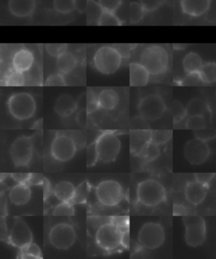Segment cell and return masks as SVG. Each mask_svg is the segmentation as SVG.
<instances>
[{
  "label": "cell",
  "mask_w": 216,
  "mask_h": 259,
  "mask_svg": "<svg viewBox=\"0 0 216 259\" xmlns=\"http://www.w3.org/2000/svg\"><path fill=\"white\" fill-rule=\"evenodd\" d=\"M122 232L112 221L100 226L96 233V241L105 251H114L122 245Z\"/></svg>",
  "instance_id": "cell-6"
},
{
  "label": "cell",
  "mask_w": 216,
  "mask_h": 259,
  "mask_svg": "<svg viewBox=\"0 0 216 259\" xmlns=\"http://www.w3.org/2000/svg\"><path fill=\"white\" fill-rule=\"evenodd\" d=\"M186 111H187L188 117L204 116L208 112V107L203 100L194 98L188 102L186 107Z\"/></svg>",
  "instance_id": "cell-28"
},
{
  "label": "cell",
  "mask_w": 216,
  "mask_h": 259,
  "mask_svg": "<svg viewBox=\"0 0 216 259\" xmlns=\"http://www.w3.org/2000/svg\"><path fill=\"white\" fill-rule=\"evenodd\" d=\"M165 238L164 228L156 222H148L143 225L138 236L140 246L148 250L160 247L164 243Z\"/></svg>",
  "instance_id": "cell-7"
},
{
  "label": "cell",
  "mask_w": 216,
  "mask_h": 259,
  "mask_svg": "<svg viewBox=\"0 0 216 259\" xmlns=\"http://www.w3.org/2000/svg\"><path fill=\"white\" fill-rule=\"evenodd\" d=\"M88 2H89V0H74L75 10H76L79 13H85L87 6H88Z\"/></svg>",
  "instance_id": "cell-55"
},
{
  "label": "cell",
  "mask_w": 216,
  "mask_h": 259,
  "mask_svg": "<svg viewBox=\"0 0 216 259\" xmlns=\"http://www.w3.org/2000/svg\"><path fill=\"white\" fill-rule=\"evenodd\" d=\"M32 232L28 225L21 218H16L14 222L9 241L13 246L21 249L32 242Z\"/></svg>",
  "instance_id": "cell-15"
},
{
  "label": "cell",
  "mask_w": 216,
  "mask_h": 259,
  "mask_svg": "<svg viewBox=\"0 0 216 259\" xmlns=\"http://www.w3.org/2000/svg\"><path fill=\"white\" fill-rule=\"evenodd\" d=\"M122 25V21L114 12L107 11H103L98 22L100 26H120Z\"/></svg>",
  "instance_id": "cell-33"
},
{
  "label": "cell",
  "mask_w": 216,
  "mask_h": 259,
  "mask_svg": "<svg viewBox=\"0 0 216 259\" xmlns=\"http://www.w3.org/2000/svg\"><path fill=\"white\" fill-rule=\"evenodd\" d=\"M138 108L143 118L152 122L162 117L166 110V106L160 95L150 94L140 100Z\"/></svg>",
  "instance_id": "cell-9"
},
{
  "label": "cell",
  "mask_w": 216,
  "mask_h": 259,
  "mask_svg": "<svg viewBox=\"0 0 216 259\" xmlns=\"http://www.w3.org/2000/svg\"><path fill=\"white\" fill-rule=\"evenodd\" d=\"M67 49H68V45L65 44H49L46 45L48 54L55 58H59L61 54L65 53Z\"/></svg>",
  "instance_id": "cell-45"
},
{
  "label": "cell",
  "mask_w": 216,
  "mask_h": 259,
  "mask_svg": "<svg viewBox=\"0 0 216 259\" xmlns=\"http://www.w3.org/2000/svg\"><path fill=\"white\" fill-rule=\"evenodd\" d=\"M31 173H12L11 178L17 183H28Z\"/></svg>",
  "instance_id": "cell-52"
},
{
  "label": "cell",
  "mask_w": 216,
  "mask_h": 259,
  "mask_svg": "<svg viewBox=\"0 0 216 259\" xmlns=\"http://www.w3.org/2000/svg\"><path fill=\"white\" fill-rule=\"evenodd\" d=\"M99 160V155L97 151V143L93 142L87 149V167H92L97 164Z\"/></svg>",
  "instance_id": "cell-41"
},
{
  "label": "cell",
  "mask_w": 216,
  "mask_h": 259,
  "mask_svg": "<svg viewBox=\"0 0 216 259\" xmlns=\"http://www.w3.org/2000/svg\"><path fill=\"white\" fill-rule=\"evenodd\" d=\"M78 60L71 52L66 51L57 58L56 65L58 70L61 74H67L71 73L76 68Z\"/></svg>",
  "instance_id": "cell-25"
},
{
  "label": "cell",
  "mask_w": 216,
  "mask_h": 259,
  "mask_svg": "<svg viewBox=\"0 0 216 259\" xmlns=\"http://www.w3.org/2000/svg\"><path fill=\"white\" fill-rule=\"evenodd\" d=\"M89 183H87V181L80 183L75 189L74 197L71 203L73 204L87 203L88 194H89Z\"/></svg>",
  "instance_id": "cell-34"
},
{
  "label": "cell",
  "mask_w": 216,
  "mask_h": 259,
  "mask_svg": "<svg viewBox=\"0 0 216 259\" xmlns=\"http://www.w3.org/2000/svg\"><path fill=\"white\" fill-rule=\"evenodd\" d=\"M194 176H195L196 181L208 185L209 183H210V181L214 177V174H213V173H196Z\"/></svg>",
  "instance_id": "cell-53"
},
{
  "label": "cell",
  "mask_w": 216,
  "mask_h": 259,
  "mask_svg": "<svg viewBox=\"0 0 216 259\" xmlns=\"http://www.w3.org/2000/svg\"><path fill=\"white\" fill-rule=\"evenodd\" d=\"M0 202H1V203H1V214L5 217V213H6V202H7L6 198H5V196L2 195Z\"/></svg>",
  "instance_id": "cell-61"
},
{
  "label": "cell",
  "mask_w": 216,
  "mask_h": 259,
  "mask_svg": "<svg viewBox=\"0 0 216 259\" xmlns=\"http://www.w3.org/2000/svg\"><path fill=\"white\" fill-rule=\"evenodd\" d=\"M210 0H181L183 14L191 17H200L209 10Z\"/></svg>",
  "instance_id": "cell-18"
},
{
  "label": "cell",
  "mask_w": 216,
  "mask_h": 259,
  "mask_svg": "<svg viewBox=\"0 0 216 259\" xmlns=\"http://www.w3.org/2000/svg\"><path fill=\"white\" fill-rule=\"evenodd\" d=\"M102 12H103V9L101 7L98 2H96L94 0H89L87 11H85L87 23L89 25L96 24L98 26V22Z\"/></svg>",
  "instance_id": "cell-30"
},
{
  "label": "cell",
  "mask_w": 216,
  "mask_h": 259,
  "mask_svg": "<svg viewBox=\"0 0 216 259\" xmlns=\"http://www.w3.org/2000/svg\"><path fill=\"white\" fill-rule=\"evenodd\" d=\"M44 198L46 199L47 197L49 198L50 193H51V185L49 183V181L47 180L46 178H44Z\"/></svg>",
  "instance_id": "cell-59"
},
{
  "label": "cell",
  "mask_w": 216,
  "mask_h": 259,
  "mask_svg": "<svg viewBox=\"0 0 216 259\" xmlns=\"http://www.w3.org/2000/svg\"><path fill=\"white\" fill-rule=\"evenodd\" d=\"M87 110H80L77 115L76 120L80 126H84L87 122Z\"/></svg>",
  "instance_id": "cell-57"
},
{
  "label": "cell",
  "mask_w": 216,
  "mask_h": 259,
  "mask_svg": "<svg viewBox=\"0 0 216 259\" xmlns=\"http://www.w3.org/2000/svg\"><path fill=\"white\" fill-rule=\"evenodd\" d=\"M44 178L41 174H37V173H31V178L29 180V185H40L41 183H44Z\"/></svg>",
  "instance_id": "cell-56"
},
{
  "label": "cell",
  "mask_w": 216,
  "mask_h": 259,
  "mask_svg": "<svg viewBox=\"0 0 216 259\" xmlns=\"http://www.w3.org/2000/svg\"><path fill=\"white\" fill-rule=\"evenodd\" d=\"M77 108L79 110H87L88 105V94L87 92H83L79 95L78 99L76 100Z\"/></svg>",
  "instance_id": "cell-54"
},
{
  "label": "cell",
  "mask_w": 216,
  "mask_h": 259,
  "mask_svg": "<svg viewBox=\"0 0 216 259\" xmlns=\"http://www.w3.org/2000/svg\"><path fill=\"white\" fill-rule=\"evenodd\" d=\"M145 12L146 11L140 2H131L129 6L130 23H140L145 17Z\"/></svg>",
  "instance_id": "cell-32"
},
{
  "label": "cell",
  "mask_w": 216,
  "mask_h": 259,
  "mask_svg": "<svg viewBox=\"0 0 216 259\" xmlns=\"http://www.w3.org/2000/svg\"><path fill=\"white\" fill-rule=\"evenodd\" d=\"M46 87H66L67 82L64 79V74L59 73H54L49 75L45 81Z\"/></svg>",
  "instance_id": "cell-43"
},
{
  "label": "cell",
  "mask_w": 216,
  "mask_h": 259,
  "mask_svg": "<svg viewBox=\"0 0 216 259\" xmlns=\"http://www.w3.org/2000/svg\"><path fill=\"white\" fill-rule=\"evenodd\" d=\"M11 203L16 205H25L28 203L31 197V190L27 183H18L14 186L9 193Z\"/></svg>",
  "instance_id": "cell-22"
},
{
  "label": "cell",
  "mask_w": 216,
  "mask_h": 259,
  "mask_svg": "<svg viewBox=\"0 0 216 259\" xmlns=\"http://www.w3.org/2000/svg\"><path fill=\"white\" fill-rule=\"evenodd\" d=\"M103 11L116 12L121 7L122 0H97Z\"/></svg>",
  "instance_id": "cell-46"
},
{
  "label": "cell",
  "mask_w": 216,
  "mask_h": 259,
  "mask_svg": "<svg viewBox=\"0 0 216 259\" xmlns=\"http://www.w3.org/2000/svg\"><path fill=\"white\" fill-rule=\"evenodd\" d=\"M3 84L7 87H23L26 84V76L12 68L4 77Z\"/></svg>",
  "instance_id": "cell-29"
},
{
  "label": "cell",
  "mask_w": 216,
  "mask_h": 259,
  "mask_svg": "<svg viewBox=\"0 0 216 259\" xmlns=\"http://www.w3.org/2000/svg\"><path fill=\"white\" fill-rule=\"evenodd\" d=\"M35 8L36 0H9V11L18 18H26L31 16Z\"/></svg>",
  "instance_id": "cell-19"
},
{
  "label": "cell",
  "mask_w": 216,
  "mask_h": 259,
  "mask_svg": "<svg viewBox=\"0 0 216 259\" xmlns=\"http://www.w3.org/2000/svg\"><path fill=\"white\" fill-rule=\"evenodd\" d=\"M183 221L186 228V243L193 247L201 246L206 238V223L203 217L187 213L183 216Z\"/></svg>",
  "instance_id": "cell-5"
},
{
  "label": "cell",
  "mask_w": 216,
  "mask_h": 259,
  "mask_svg": "<svg viewBox=\"0 0 216 259\" xmlns=\"http://www.w3.org/2000/svg\"><path fill=\"white\" fill-rule=\"evenodd\" d=\"M166 198L164 186L155 179H146L137 187L138 201L143 205L155 207L163 203Z\"/></svg>",
  "instance_id": "cell-3"
},
{
  "label": "cell",
  "mask_w": 216,
  "mask_h": 259,
  "mask_svg": "<svg viewBox=\"0 0 216 259\" xmlns=\"http://www.w3.org/2000/svg\"><path fill=\"white\" fill-rule=\"evenodd\" d=\"M187 210L186 208L183 207V205H178V204H175L173 207V214L177 216H183L187 214Z\"/></svg>",
  "instance_id": "cell-58"
},
{
  "label": "cell",
  "mask_w": 216,
  "mask_h": 259,
  "mask_svg": "<svg viewBox=\"0 0 216 259\" xmlns=\"http://www.w3.org/2000/svg\"><path fill=\"white\" fill-rule=\"evenodd\" d=\"M208 191V185L198 181H193L186 186V199L193 205H198L204 200Z\"/></svg>",
  "instance_id": "cell-16"
},
{
  "label": "cell",
  "mask_w": 216,
  "mask_h": 259,
  "mask_svg": "<svg viewBox=\"0 0 216 259\" xmlns=\"http://www.w3.org/2000/svg\"><path fill=\"white\" fill-rule=\"evenodd\" d=\"M34 145L31 136H21L11 145V157L14 165L18 167L26 166L33 155Z\"/></svg>",
  "instance_id": "cell-10"
},
{
  "label": "cell",
  "mask_w": 216,
  "mask_h": 259,
  "mask_svg": "<svg viewBox=\"0 0 216 259\" xmlns=\"http://www.w3.org/2000/svg\"><path fill=\"white\" fill-rule=\"evenodd\" d=\"M150 72L140 63H131L129 65V79L131 87H145L150 80Z\"/></svg>",
  "instance_id": "cell-20"
},
{
  "label": "cell",
  "mask_w": 216,
  "mask_h": 259,
  "mask_svg": "<svg viewBox=\"0 0 216 259\" xmlns=\"http://www.w3.org/2000/svg\"><path fill=\"white\" fill-rule=\"evenodd\" d=\"M96 196L99 203L108 207H113L122 201L123 189L117 181H103L97 185Z\"/></svg>",
  "instance_id": "cell-12"
},
{
  "label": "cell",
  "mask_w": 216,
  "mask_h": 259,
  "mask_svg": "<svg viewBox=\"0 0 216 259\" xmlns=\"http://www.w3.org/2000/svg\"><path fill=\"white\" fill-rule=\"evenodd\" d=\"M193 132H194L196 138H198L200 140H205V141L213 140L216 135L215 131H213V130H208V128H206V127L205 128H203V130H194Z\"/></svg>",
  "instance_id": "cell-49"
},
{
  "label": "cell",
  "mask_w": 216,
  "mask_h": 259,
  "mask_svg": "<svg viewBox=\"0 0 216 259\" xmlns=\"http://www.w3.org/2000/svg\"><path fill=\"white\" fill-rule=\"evenodd\" d=\"M21 251V257L26 258H40L41 257V250L36 244L31 242L23 248L20 249Z\"/></svg>",
  "instance_id": "cell-40"
},
{
  "label": "cell",
  "mask_w": 216,
  "mask_h": 259,
  "mask_svg": "<svg viewBox=\"0 0 216 259\" xmlns=\"http://www.w3.org/2000/svg\"><path fill=\"white\" fill-rule=\"evenodd\" d=\"M171 112H172L173 120L175 123L180 122L187 116L186 107H183V104L178 101L173 102L172 106H171Z\"/></svg>",
  "instance_id": "cell-42"
},
{
  "label": "cell",
  "mask_w": 216,
  "mask_h": 259,
  "mask_svg": "<svg viewBox=\"0 0 216 259\" xmlns=\"http://www.w3.org/2000/svg\"><path fill=\"white\" fill-rule=\"evenodd\" d=\"M140 63L146 68L153 76L165 74L169 64V55L163 47L151 45L143 50L140 54Z\"/></svg>",
  "instance_id": "cell-1"
},
{
  "label": "cell",
  "mask_w": 216,
  "mask_h": 259,
  "mask_svg": "<svg viewBox=\"0 0 216 259\" xmlns=\"http://www.w3.org/2000/svg\"><path fill=\"white\" fill-rule=\"evenodd\" d=\"M210 154L208 143L205 140L195 138L189 140L184 148V155L192 165H200L205 162Z\"/></svg>",
  "instance_id": "cell-14"
},
{
  "label": "cell",
  "mask_w": 216,
  "mask_h": 259,
  "mask_svg": "<svg viewBox=\"0 0 216 259\" xmlns=\"http://www.w3.org/2000/svg\"><path fill=\"white\" fill-rule=\"evenodd\" d=\"M122 246H124L126 248L129 246V231L122 234Z\"/></svg>",
  "instance_id": "cell-60"
},
{
  "label": "cell",
  "mask_w": 216,
  "mask_h": 259,
  "mask_svg": "<svg viewBox=\"0 0 216 259\" xmlns=\"http://www.w3.org/2000/svg\"><path fill=\"white\" fill-rule=\"evenodd\" d=\"M165 0H140V3L146 12H153L162 6Z\"/></svg>",
  "instance_id": "cell-47"
},
{
  "label": "cell",
  "mask_w": 216,
  "mask_h": 259,
  "mask_svg": "<svg viewBox=\"0 0 216 259\" xmlns=\"http://www.w3.org/2000/svg\"><path fill=\"white\" fill-rule=\"evenodd\" d=\"M181 84L183 87H198L204 84L201 79L199 73H191L187 74L184 78L181 80Z\"/></svg>",
  "instance_id": "cell-44"
},
{
  "label": "cell",
  "mask_w": 216,
  "mask_h": 259,
  "mask_svg": "<svg viewBox=\"0 0 216 259\" xmlns=\"http://www.w3.org/2000/svg\"><path fill=\"white\" fill-rule=\"evenodd\" d=\"M151 140V131L149 130H133L131 134V150L136 155L143 154L146 145Z\"/></svg>",
  "instance_id": "cell-23"
},
{
  "label": "cell",
  "mask_w": 216,
  "mask_h": 259,
  "mask_svg": "<svg viewBox=\"0 0 216 259\" xmlns=\"http://www.w3.org/2000/svg\"><path fill=\"white\" fill-rule=\"evenodd\" d=\"M54 8L58 13L68 15L75 10L74 0H54Z\"/></svg>",
  "instance_id": "cell-35"
},
{
  "label": "cell",
  "mask_w": 216,
  "mask_h": 259,
  "mask_svg": "<svg viewBox=\"0 0 216 259\" xmlns=\"http://www.w3.org/2000/svg\"><path fill=\"white\" fill-rule=\"evenodd\" d=\"M112 221L116 226L120 229L122 234L129 231V219L127 216H118V217H112Z\"/></svg>",
  "instance_id": "cell-48"
},
{
  "label": "cell",
  "mask_w": 216,
  "mask_h": 259,
  "mask_svg": "<svg viewBox=\"0 0 216 259\" xmlns=\"http://www.w3.org/2000/svg\"><path fill=\"white\" fill-rule=\"evenodd\" d=\"M206 120L204 116H192L188 117V119L186 121L185 127L188 130H203L205 128Z\"/></svg>",
  "instance_id": "cell-37"
},
{
  "label": "cell",
  "mask_w": 216,
  "mask_h": 259,
  "mask_svg": "<svg viewBox=\"0 0 216 259\" xmlns=\"http://www.w3.org/2000/svg\"><path fill=\"white\" fill-rule=\"evenodd\" d=\"M87 94H88V105H87V111L88 113H92L100 108L98 100H97V97L95 96L94 93L91 90Z\"/></svg>",
  "instance_id": "cell-50"
},
{
  "label": "cell",
  "mask_w": 216,
  "mask_h": 259,
  "mask_svg": "<svg viewBox=\"0 0 216 259\" xmlns=\"http://www.w3.org/2000/svg\"><path fill=\"white\" fill-rule=\"evenodd\" d=\"M203 64L201 57L195 52H189L183 59V68L186 74L198 73Z\"/></svg>",
  "instance_id": "cell-27"
},
{
  "label": "cell",
  "mask_w": 216,
  "mask_h": 259,
  "mask_svg": "<svg viewBox=\"0 0 216 259\" xmlns=\"http://www.w3.org/2000/svg\"><path fill=\"white\" fill-rule=\"evenodd\" d=\"M33 54L27 49H19L11 59L12 68L21 73H26L32 68L34 64Z\"/></svg>",
  "instance_id": "cell-17"
},
{
  "label": "cell",
  "mask_w": 216,
  "mask_h": 259,
  "mask_svg": "<svg viewBox=\"0 0 216 259\" xmlns=\"http://www.w3.org/2000/svg\"><path fill=\"white\" fill-rule=\"evenodd\" d=\"M172 132L169 130H153L151 131V141L157 145H165L170 140Z\"/></svg>",
  "instance_id": "cell-36"
},
{
  "label": "cell",
  "mask_w": 216,
  "mask_h": 259,
  "mask_svg": "<svg viewBox=\"0 0 216 259\" xmlns=\"http://www.w3.org/2000/svg\"><path fill=\"white\" fill-rule=\"evenodd\" d=\"M76 109V101L69 94L59 96L54 105V111L62 117H69Z\"/></svg>",
  "instance_id": "cell-21"
},
{
  "label": "cell",
  "mask_w": 216,
  "mask_h": 259,
  "mask_svg": "<svg viewBox=\"0 0 216 259\" xmlns=\"http://www.w3.org/2000/svg\"><path fill=\"white\" fill-rule=\"evenodd\" d=\"M199 75L204 84H213L216 81V64L214 62H208L203 64L199 70Z\"/></svg>",
  "instance_id": "cell-31"
},
{
  "label": "cell",
  "mask_w": 216,
  "mask_h": 259,
  "mask_svg": "<svg viewBox=\"0 0 216 259\" xmlns=\"http://www.w3.org/2000/svg\"><path fill=\"white\" fill-rule=\"evenodd\" d=\"M131 127H132L133 130H149V126L146 122V120L143 118L141 116L135 117L132 120Z\"/></svg>",
  "instance_id": "cell-51"
},
{
  "label": "cell",
  "mask_w": 216,
  "mask_h": 259,
  "mask_svg": "<svg viewBox=\"0 0 216 259\" xmlns=\"http://www.w3.org/2000/svg\"><path fill=\"white\" fill-rule=\"evenodd\" d=\"M76 188L70 182H60L54 189V195L60 202H72Z\"/></svg>",
  "instance_id": "cell-26"
},
{
  "label": "cell",
  "mask_w": 216,
  "mask_h": 259,
  "mask_svg": "<svg viewBox=\"0 0 216 259\" xmlns=\"http://www.w3.org/2000/svg\"><path fill=\"white\" fill-rule=\"evenodd\" d=\"M100 108L112 111L117 107L119 103V96L117 92L112 89H104L97 96Z\"/></svg>",
  "instance_id": "cell-24"
},
{
  "label": "cell",
  "mask_w": 216,
  "mask_h": 259,
  "mask_svg": "<svg viewBox=\"0 0 216 259\" xmlns=\"http://www.w3.org/2000/svg\"><path fill=\"white\" fill-rule=\"evenodd\" d=\"M8 108L11 116L16 119H30L36 112V101L31 94L26 92L15 93L9 98Z\"/></svg>",
  "instance_id": "cell-4"
},
{
  "label": "cell",
  "mask_w": 216,
  "mask_h": 259,
  "mask_svg": "<svg viewBox=\"0 0 216 259\" xmlns=\"http://www.w3.org/2000/svg\"><path fill=\"white\" fill-rule=\"evenodd\" d=\"M142 155L149 161L156 160L160 155V145L150 140L149 144L146 145L145 150H144Z\"/></svg>",
  "instance_id": "cell-38"
},
{
  "label": "cell",
  "mask_w": 216,
  "mask_h": 259,
  "mask_svg": "<svg viewBox=\"0 0 216 259\" xmlns=\"http://www.w3.org/2000/svg\"><path fill=\"white\" fill-rule=\"evenodd\" d=\"M93 64L96 69L103 74H114L122 64V54L117 49L111 46H102L97 49Z\"/></svg>",
  "instance_id": "cell-2"
},
{
  "label": "cell",
  "mask_w": 216,
  "mask_h": 259,
  "mask_svg": "<svg viewBox=\"0 0 216 259\" xmlns=\"http://www.w3.org/2000/svg\"><path fill=\"white\" fill-rule=\"evenodd\" d=\"M76 241V232L68 223H59L52 227L49 232V241L59 250H68Z\"/></svg>",
  "instance_id": "cell-11"
},
{
  "label": "cell",
  "mask_w": 216,
  "mask_h": 259,
  "mask_svg": "<svg viewBox=\"0 0 216 259\" xmlns=\"http://www.w3.org/2000/svg\"><path fill=\"white\" fill-rule=\"evenodd\" d=\"M99 160L103 163L113 162L119 155L121 141L117 135L107 132L100 135L97 141Z\"/></svg>",
  "instance_id": "cell-8"
},
{
  "label": "cell",
  "mask_w": 216,
  "mask_h": 259,
  "mask_svg": "<svg viewBox=\"0 0 216 259\" xmlns=\"http://www.w3.org/2000/svg\"><path fill=\"white\" fill-rule=\"evenodd\" d=\"M76 152V143L69 135H56L52 142L51 155L58 161H69L74 157Z\"/></svg>",
  "instance_id": "cell-13"
},
{
  "label": "cell",
  "mask_w": 216,
  "mask_h": 259,
  "mask_svg": "<svg viewBox=\"0 0 216 259\" xmlns=\"http://www.w3.org/2000/svg\"><path fill=\"white\" fill-rule=\"evenodd\" d=\"M74 214V208L71 202H61L54 208V216L70 217Z\"/></svg>",
  "instance_id": "cell-39"
}]
</instances>
